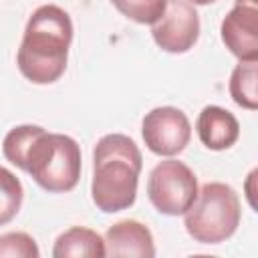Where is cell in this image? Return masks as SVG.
<instances>
[{"mask_svg":"<svg viewBox=\"0 0 258 258\" xmlns=\"http://www.w3.org/2000/svg\"><path fill=\"white\" fill-rule=\"evenodd\" d=\"M242 210L236 189L222 181H210L198 189L194 204L183 214L187 234L200 244H222L240 226Z\"/></svg>","mask_w":258,"mask_h":258,"instance_id":"obj_4","label":"cell"},{"mask_svg":"<svg viewBox=\"0 0 258 258\" xmlns=\"http://www.w3.org/2000/svg\"><path fill=\"white\" fill-rule=\"evenodd\" d=\"M167 0H111V4L137 24H153L165 10Z\"/></svg>","mask_w":258,"mask_h":258,"instance_id":"obj_14","label":"cell"},{"mask_svg":"<svg viewBox=\"0 0 258 258\" xmlns=\"http://www.w3.org/2000/svg\"><path fill=\"white\" fill-rule=\"evenodd\" d=\"M258 64L256 60H240L230 75V97L236 105L248 111L258 109Z\"/></svg>","mask_w":258,"mask_h":258,"instance_id":"obj_12","label":"cell"},{"mask_svg":"<svg viewBox=\"0 0 258 258\" xmlns=\"http://www.w3.org/2000/svg\"><path fill=\"white\" fill-rule=\"evenodd\" d=\"M155 44L171 54H183L200 38V14L187 0H167L163 14L151 24Z\"/></svg>","mask_w":258,"mask_h":258,"instance_id":"obj_7","label":"cell"},{"mask_svg":"<svg viewBox=\"0 0 258 258\" xmlns=\"http://www.w3.org/2000/svg\"><path fill=\"white\" fill-rule=\"evenodd\" d=\"M189 4H198V6H206V4H212V2H216V0H187Z\"/></svg>","mask_w":258,"mask_h":258,"instance_id":"obj_16","label":"cell"},{"mask_svg":"<svg viewBox=\"0 0 258 258\" xmlns=\"http://www.w3.org/2000/svg\"><path fill=\"white\" fill-rule=\"evenodd\" d=\"M220 36L238 60H258V4L236 0L222 20Z\"/></svg>","mask_w":258,"mask_h":258,"instance_id":"obj_8","label":"cell"},{"mask_svg":"<svg viewBox=\"0 0 258 258\" xmlns=\"http://www.w3.org/2000/svg\"><path fill=\"white\" fill-rule=\"evenodd\" d=\"M143 157L137 143L123 133L103 135L93 149L91 198L97 210L115 214L135 204Z\"/></svg>","mask_w":258,"mask_h":258,"instance_id":"obj_2","label":"cell"},{"mask_svg":"<svg viewBox=\"0 0 258 258\" xmlns=\"http://www.w3.org/2000/svg\"><path fill=\"white\" fill-rule=\"evenodd\" d=\"M40 250L26 232H8L0 236V258H38Z\"/></svg>","mask_w":258,"mask_h":258,"instance_id":"obj_15","label":"cell"},{"mask_svg":"<svg viewBox=\"0 0 258 258\" xmlns=\"http://www.w3.org/2000/svg\"><path fill=\"white\" fill-rule=\"evenodd\" d=\"M105 254L107 256H135L153 258L155 244L149 228L137 220H121L105 232Z\"/></svg>","mask_w":258,"mask_h":258,"instance_id":"obj_9","label":"cell"},{"mask_svg":"<svg viewBox=\"0 0 258 258\" xmlns=\"http://www.w3.org/2000/svg\"><path fill=\"white\" fill-rule=\"evenodd\" d=\"M54 258H69V256H87V258H103L105 254V240L91 228L73 226L62 232L52 248Z\"/></svg>","mask_w":258,"mask_h":258,"instance_id":"obj_11","label":"cell"},{"mask_svg":"<svg viewBox=\"0 0 258 258\" xmlns=\"http://www.w3.org/2000/svg\"><path fill=\"white\" fill-rule=\"evenodd\" d=\"M81 165V147L73 137L48 133L38 127L24 151L20 169L26 171L44 191L67 194L77 187Z\"/></svg>","mask_w":258,"mask_h":258,"instance_id":"obj_3","label":"cell"},{"mask_svg":"<svg viewBox=\"0 0 258 258\" xmlns=\"http://www.w3.org/2000/svg\"><path fill=\"white\" fill-rule=\"evenodd\" d=\"M73 42L71 16L54 4L38 6L24 28L16 64L24 79L34 85H50L67 71Z\"/></svg>","mask_w":258,"mask_h":258,"instance_id":"obj_1","label":"cell"},{"mask_svg":"<svg viewBox=\"0 0 258 258\" xmlns=\"http://www.w3.org/2000/svg\"><path fill=\"white\" fill-rule=\"evenodd\" d=\"M141 135L151 153L161 157H173L187 147L191 139V125L181 109L155 107L145 113L141 123Z\"/></svg>","mask_w":258,"mask_h":258,"instance_id":"obj_6","label":"cell"},{"mask_svg":"<svg viewBox=\"0 0 258 258\" xmlns=\"http://www.w3.org/2000/svg\"><path fill=\"white\" fill-rule=\"evenodd\" d=\"M198 196L196 173L177 159L159 161L147 179V198L163 216H183Z\"/></svg>","mask_w":258,"mask_h":258,"instance_id":"obj_5","label":"cell"},{"mask_svg":"<svg viewBox=\"0 0 258 258\" xmlns=\"http://www.w3.org/2000/svg\"><path fill=\"white\" fill-rule=\"evenodd\" d=\"M22 200H24V189L20 179L10 169L0 165V226H6L18 216L22 208Z\"/></svg>","mask_w":258,"mask_h":258,"instance_id":"obj_13","label":"cell"},{"mask_svg":"<svg viewBox=\"0 0 258 258\" xmlns=\"http://www.w3.org/2000/svg\"><path fill=\"white\" fill-rule=\"evenodd\" d=\"M196 131L204 147L212 151H224L238 141L240 123L228 109L218 105H208L198 115Z\"/></svg>","mask_w":258,"mask_h":258,"instance_id":"obj_10","label":"cell"}]
</instances>
